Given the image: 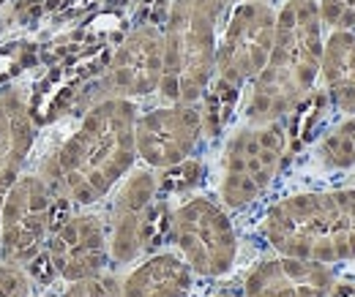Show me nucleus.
Here are the masks:
<instances>
[{"label": "nucleus", "instance_id": "7", "mask_svg": "<svg viewBox=\"0 0 355 297\" xmlns=\"http://www.w3.org/2000/svg\"><path fill=\"white\" fill-rule=\"evenodd\" d=\"M276 33V14L268 3L249 0L232 11V19L216 46V80L241 87L266 66Z\"/></svg>", "mask_w": 355, "mask_h": 297}, {"label": "nucleus", "instance_id": "22", "mask_svg": "<svg viewBox=\"0 0 355 297\" xmlns=\"http://www.w3.org/2000/svg\"><path fill=\"white\" fill-rule=\"evenodd\" d=\"M0 297H28V278L14 267H0Z\"/></svg>", "mask_w": 355, "mask_h": 297}, {"label": "nucleus", "instance_id": "19", "mask_svg": "<svg viewBox=\"0 0 355 297\" xmlns=\"http://www.w3.org/2000/svg\"><path fill=\"white\" fill-rule=\"evenodd\" d=\"M202 177V164L200 161H180V164H173L162 172V177H156L159 183V191L164 194H180V191H189L191 186H197Z\"/></svg>", "mask_w": 355, "mask_h": 297}, {"label": "nucleus", "instance_id": "17", "mask_svg": "<svg viewBox=\"0 0 355 297\" xmlns=\"http://www.w3.org/2000/svg\"><path fill=\"white\" fill-rule=\"evenodd\" d=\"M317 159L328 170H353L355 167V115L328 131L320 139Z\"/></svg>", "mask_w": 355, "mask_h": 297}, {"label": "nucleus", "instance_id": "8", "mask_svg": "<svg viewBox=\"0 0 355 297\" xmlns=\"http://www.w3.org/2000/svg\"><path fill=\"white\" fill-rule=\"evenodd\" d=\"M52 194L42 177H19L0 205V243L8 264L31 262L49 232Z\"/></svg>", "mask_w": 355, "mask_h": 297}, {"label": "nucleus", "instance_id": "2", "mask_svg": "<svg viewBox=\"0 0 355 297\" xmlns=\"http://www.w3.org/2000/svg\"><path fill=\"white\" fill-rule=\"evenodd\" d=\"M322 22L314 0H290L276 14V33L263 71L254 77L246 107L249 123H273L290 115L320 77Z\"/></svg>", "mask_w": 355, "mask_h": 297}, {"label": "nucleus", "instance_id": "4", "mask_svg": "<svg viewBox=\"0 0 355 297\" xmlns=\"http://www.w3.org/2000/svg\"><path fill=\"white\" fill-rule=\"evenodd\" d=\"M227 0H175L164 36L159 93L170 104H197L216 74V22Z\"/></svg>", "mask_w": 355, "mask_h": 297}, {"label": "nucleus", "instance_id": "3", "mask_svg": "<svg viewBox=\"0 0 355 297\" xmlns=\"http://www.w3.org/2000/svg\"><path fill=\"white\" fill-rule=\"evenodd\" d=\"M270 246L284 256L336 264L355 259V188L295 194L266 215Z\"/></svg>", "mask_w": 355, "mask_h": 297}, {"label": "nucleus", "instance_id": "12", "mask_svg": "<svg viewBox=\"0 0 355 297\" xmlns=\"http://www.w3.org/2000/svg\"><path fill=\"white\" fill-rule=\"evenodd\" d=\"M46 254L66 281H83L98 276L107 264L110 243L96 215H71L60 229L52 232Z\"/></svg>", "mask_w": 355, "mask_h": 297}, {"label": "nucleus", "instance_id": "1", "mask_svg": "<svg viewBox=\"0 0 355 297\" xmlns=\"http://www.w3.org/2000/svg\"><path fill=\"white\" fill-rule=\"evenodd\" d=\"M137 109L129 98H101L46 164L58 194L74 205H93L132 170Z\"/></svg>", "mask_w": 355, "mask_h": 297}, {"label": "nucleus", "instance_id": "14", "mask_svg": "<svg viewBox=\"0 0 355 297\" xmlns=\"http://www.w3.org/2000/svg\"><path fill=\"white\" fill-rule=\"evenodd\" d=\"M33 145V118L17 93L0 96V205Z\"/></svg>", "mask_w": 355, "mask_h": 297}, {"label": "nucleus", "instance_id": "23", "mask_svg": "<svg viewBox=\"0 0 355 297\" xmlns=\"http://www.w3.org/2000/svg\"><path fill=\"white\" fill-rule=\"evenodd\" d=\"M28 273H31V278H33V281L49 284V281L55 278V264H52L49 254H36V256H33V259H31Z\"/></svg>", "mask_w": 355, "mask_h": 297}, {"label": "nucleus", "instance_id": "13", "mask_svg": "<svg viewBox=\"0 0 355 297\" xmlns=\"http://www.w3.org/2000/svg\"><path fill=\"white\" fill-rule=\"evenodd\" d=\"M156 174L134 172L123 183L112 205V229H110V256L115 262H132L142 254V226L150 205L156 202Z\"/></svg>", "mask_w": 355, "mask_h": 297}, {"label": "nucleus", "instance_id": "18", "mask_svg": "<svg viewBox=\"0 0 355 297\" xmlns=\"http://www.w3.org/2000/svg\"><path fill=\"white\" fill-rule=\"evenodd\" d=\"M238 90L241 87L230 85L216 80L214 85H208V90L202 93L205 98V109H202V131H208L211 136H216L224 128V123L230 120L232 109H235V101H238Z\"/></svg>", "mask_w": 355, "mask_h": 297}, {"label": "nucleus", "instance_id": "6", "mask_svg": "<svg viewBox=\"0 0 355 297\" xmlns=\"http://www.w3.org/2000/svg\"><path fill=\"white\" fill-rule=\"evenodd\" d=\"M173 240L183 262L208 278L224 276L238 256V235L230 215L208 197H194L173 213Z\"/></svg>", "mask_w": 355, "mask_h": 297}, {"label": "nucleus", "instance_id": "21", "mask_svg": "<svg viewBox=\"0 0 355 297\" xmlns=\"http://www.w3.org/2000/svg\"><path fill=\"white\" fill-rule=\"evenodd\" d=\"M63 297H123V287L112 276H90L83 281H74V287Z\"/></svg>", "mask_w": 355, "mask_h": 297}, {"label": "nucleus", "instance_id": "10", "mask_svg": "<svg viewBox=\"0 0 355 297\" xmlns=\"http://www.w3.org/2000/svg\"><path fill=\"white\" fill-rule=\"evenodd\" d=\"M164 74V36L153 25H142L132 30L118 52L110 57L101 96L104 98H134L148 96L162 85Z\"/></svg>", "mask_w": 355, "mask_h": 297}, {"label": "nucleus", "instance_id": "5", "mask_svg": "<svg viewBox=\"0 0 355 297\" xmlns=\"http://www.w3.org/2000/svg\"><path fill=\"white\" fill-rule=\"evenodd\" d=\"M284 153L287 128L282 120L241 128L224 150V177L219 188L224 205L235 210L252 205L276 177Z\"/></svg>", "mask_w": 355, "mask_h": 297}, {"label": "nucleus", "instance_id": "15", "mask_svg": "<svg viewBox=\"0 0 355 297\" xmlns=\"http://www.w3.org/2000/svg\"><path fill=\"white\" fill-rule=\"evenodd\" d=\"M320 77L331 104L345 112H355V33L347 30H331V36L322 42V60H320Z\"/></svg>", "mask_w": 355, "mask_h": 297}, {"label": "nucleus", "instance_id": "20", "mask_svg": "<svg viewBox=\"0 0 355 297\" xmlns=\"http://www.w3.org/2000/svg\"><path fill=\"white\" fill-rule=\"evenodd\" d=\"M317 14H320L322 28L328 25L331 30L355 33V0H320Z\"/></svg>", "mask_w": 355, "mask_h": 297}, {"label": "nucleus", "instance_id": "16", "mask_svg": "<svg viewBox=\"0 0 355 297\" xmlns=\"http://www.w3.org/2000/svg\"><path fill=\"white\" fill-rule=\"evenodd\" d=\"M194 270L175 254H156L134 267L121 284L123 297H186Z\"/></svg>", "mask_w": 355, "mask_h": 297}, {"label": "nucleus", "instance_id": "9", "mask_svg": "<svg viewBox=\"0 0 355 297\" xmlns=\"http://www.w3.org/2000/svg\"><path fill=\"white\" fill-rule=\"evenodd\" d=\"M202 136V109L197 104H173L145 112L134 123L137 156L153 167L167 170L186 161Z\"/></svg>", "mask_w": 355, "mask_h": 297}, {"label": "nucleus", "instance_id": "11", "mask_svg": "<svg viewBox=\"0 0 355 297\" xmlns=\"http://www.w3.org/2000/svg\"><path fill=\"white\" fill-rule=\"evenodd\" d=\"M336 276L328 264L279 254L260 262L243 281V297H331Z\"/></svg>", "mask_w": 355, "mask_h": 297}, {"label": "nucleus", "instance_id": "24", "mask_svg": "<svg viewBox=\"0 0 355 297\" xmlns=\"http://www.w3.org/2000/svg\"><path fill=\"white\" fill-rule=\"evenodd\" d=\"M260 3H266V0H260Z\"/></svg>", "mask_w": 355, "mask_h": 297}]
</instances>
